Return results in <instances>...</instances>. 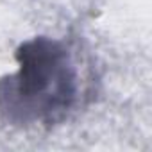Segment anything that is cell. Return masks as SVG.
<instances>
[{"instance_id":"6da1fadb","label":"cell","mask_w":152,"mask_h":152,"mask_svg":"<svg viewBox=\"0 0 152 152\" xmlns=\"http://www.w3.org/2000/svg\"><path fill=\"white\" fill-rule=\"evenodd\" d=\"M16 72L0 81V116L16 125H54L79 97V73L70 50L36 36L16 48Z\"/></svg>"}]
</instances>
